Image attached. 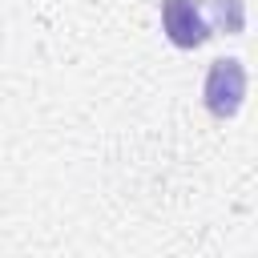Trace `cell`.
Here are the masks:
<instances>
[{"label": "cell", "mask_w": 258, "mask_h": 258, "mask_svg": "<svg viewBox=\"0 0 258 258\" xmlns=\"http://www.w3.org/2000/svg\"><path fill=\"white\" fill-rule=\"evenodd\" d=\"M202 93H206V109L214 117H234L242 109V97H246V69H242V60H234V56L214 60L210 73H206V89Z\"/></svg>", "instance_id": "1"}, {"label": "cell", "mask_w": 258, "mask_h": 258, "mask_svg": "<svg viewBox=\"0 0 258 258\" xmlns=\"http://www.w3.org/2000/svg\"><path fill=\"white\" fill-rule=\"evenodd\" d=\"M161 28L177 48H198L210 36V28H206L194 0H161Z\"/></svg>", "instance_id": "2"}]
</instances>
